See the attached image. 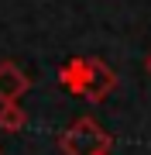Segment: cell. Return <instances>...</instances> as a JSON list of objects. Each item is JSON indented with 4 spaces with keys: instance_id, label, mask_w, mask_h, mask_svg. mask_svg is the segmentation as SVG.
Returning a JSON list of instances; mask_svg holds the SVG:
<instances>
[{
    "instance_id": "6da1fadb",
    "label": "cell",
    "mask_w": 151,
    "mask_h": 155,
    "mask_svg": "<svg viewBox=\"0 0 151 155\" xmlns=\"http://www.w3.org/2000/svg\"><path fill=\"white\" fill-rule=\"evenodd\" d=\"M58 83H62L65 93L86 100V104H103V100H110V93L117 90L120 79H117V72H113V66H106L103 59L76 55V59L62 62Z\"/></svg>"
},
{
    "instance_id": "7a4b0ae2",
    "label": "cell",
    "mask_w": 151,
    "mask_h": 155,
    "mask_svg": "<svg viewBox=\"0 0 151 155\" xmlns=\"http://www.w3.org/2000/svg\"><path fill=\"white\" fill-rule=\"evenodd\" d=\"M58 152L62 155H103V152H113V134H106L96 124V117H76L58 134Z\"/></svg>"
},
{
    "instance_id": "3957f363",
    "label": "cell",
    "mask_w": 151,
    "mask_h": 155,
    "mask_svg": "<svg viewBox=\"0 0 151 155\" xmlns=\"http://www.w3.org/2000/svg\"><path fill=\"white\" fill-rule=\"evenodd\" d=\"M31 90V76L17 62H0V104H21V97Z\"/></svg>"
},
{
    "instance_id": "277c9868",
    "label": "cell",
    "mask_w": 151,
    "mask_h": 155,
    "mask_svg": "<svg viewBox=\"0 0 151 155\" xmlns=\"http://www.w3.org/2000/svg\"><path fill=\"white\" fill-rule=\"evenodd\" d=\"M24 124H28V110H24L21 104H0V131L14 134V131H21Z\"/></svg>"
},
{
    "instance_id": "5b68a950",
    "label": "cell",
    "mask_w": 151,
    "mask_h": 155,
    "mask_svg": "<svg viewBox=\"0 0 151 155\" xmlns=\"http://www.w3.org/2000/svg\"><path fill=\"white\" fill-rule=\"evenodd\" d=\"M144 69H148V76H151V52H148V59H144Z\"/></svg>"
},
{
    "instance_id": "8992f818",
    "label": "cell",
    "mask_w": 151,
    "mask_h": 155,
    "mask_svg": "<svg viewBox=\"0 0 151 155\" xmlns=\"http://www.w3.org/2000/svg\"><path fill=\"white\" fill-rule=\"evenodd\" d=\"M103 155H113V152H103Z\"/></svg>"
}]
</instances>
